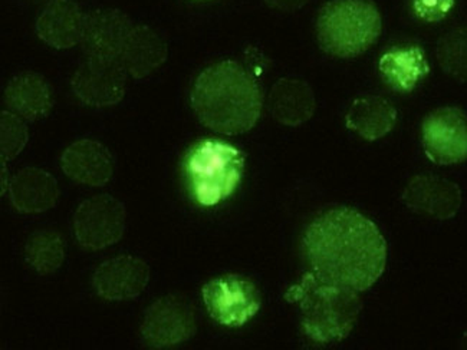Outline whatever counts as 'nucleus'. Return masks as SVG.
<instances>
[{"label": "nucleus", "mask_w": 467, "mask_h": 350, "mask_svg": "<svg viewBox=\"0 0 467 350\" xmlns=\"http://www.w3.org/2000/svg\"><path fill=\"white\" fill-rule=\"evenodd\" d=\"M25 259L39 274L55 273L65 260V246L59 232L54 230L35 232L25 246Z\"/></svg>", "instance_id": "nucleus-22"}, {"label": "nucleus", "mask_w": 467, "mask_h": 350, "mask_svg": "<svg viewBox=\"0 0 467 350\" xmlns=\"http://www.w3.org/2000/svg\"><path fill=\"white\" fill-rule=\"evenodd\" d=\"M358 293L309 272L285 297L301 307L304 334L318 344H331L348 336L356 324L362 307Z\"/></svg>", "instance_id": "nucleus-3"}, {"label": "nucleus", "mask_w": 467, "mask_h": 350, "mask_svg": "<svg viewBox=\"0 0 467 350\" xmlns=\"http://www.w3.org/2000/svg\"><path fill=\"white\" fill-rule=\"evenodd\" d=\"M304 252L317 276L357 292L373 286L386 269L383 234L356 210H329L317 217L305 232Z\"/></svg>", "instance_id": "nucleus-1"}, {"label": "nucleus", "mask_w": 467, "mask_h": 350, "mask_svg": "<svg viewBox=\"0 0 467 350\" xmlns=\"http://www.w3.org/2000/svg\"><path fill=\"white\" fill-rule=\"evenodd\" d=\"M309 0H265V4L275 11L295 12L308 4Z\"/></svg>", "instance_id": "nucleus-26"}, {"label": "nucleus", "mask_w": 467, "mask_h": 350, "mask_svg": "<svg viewBox=\"0 0 467 350\" xmlns=\"http://www.w3.org/2000/svg\"><path fill=\"white\" fill-rule=\"evenodd\" d=\"M12 204L19 212L36 214L52 209L59 197L54 175L41 169H24L9 182Z\"/></svg>", "instance_id": "nucleus-16"}, {"label": "nucleus", "mask_w": 467, "mask_h": 350, "mask_svg": "<svg viewBox=\"0 0 467 350\" xmlns=\"http://www.w3.org/2000/svg\"><path fill=\"white\" fill-rule=\"evenodd\" d=\"M127 75L119 59L88 57L75 72L72 89L89 107H112L126 95Z\"/></svg>", "instance_id": "nucleus-9"}, {"label": "nucleus", "mask_w": 467, "mask_h": 350, "mask_svg": "<svg viewBox=\"0 0 467 350\" xmlns=\"http://www.w3.org/2000/svg\"><path fill=\"white\" fill-rule=\"evenodd\" d=\"M27 142L26 125L14 112H2V160L15 159Z\"/></svg>", "instance_id": "nucleus-24"}, {"label": "nucleus", "mask_w": 467, "mask_h": 350, "mask_svg": "<svg viewBox=\"0 0 467 350\" xmlns=\"http://www.w3.org/2000/svg\"><path fill=\"white\" fill-rule=\"evenodd\" d=\"M379 72L384 81L399 92H411L431 72L426 55L419 46L396 47L379 59Z\"/></svg>", "instance_id": "nucleus-20"}, {"label": "nucleus", "mask_w": 467, "mask_h": 350, "mask_svg": "<svg viewBox=\"0 0 467 350\" xmlns=\"http://www.w3.org/2000/svg\"><path fill=\"white\" fill-rule=\"evenodd\" d=\"M437 61L456 81L467 82V26L456 27L437 44Z\"/></svg>", "instance_id": "nucleus-23"}, {"label": "nucleus", "mask_w": 467, "mask_h": 350, "mask_svg": "<svg viewBox=\"0 0 467 350\" xmlns=\"http://www.w3.org/2000/svg\"><path fill=\"white\" fill-rule=\"evenodd\" d=\"M396 122L397 109L381 97L356 99L346 118L347 127L367 141L383 139L396 127Z\"/></svg>", "instance_id": "nucleus-21"}, {"label": "nucleus", "mask_w": 467, "mask_h": 350, "mask_svg": "<svg viewBox=\"0 0 467 350\" xmlns=\"http://www.w3.org/2000/svg\"><path fill=\"white\" fill-rule=\"evenodd\" d=\"M7 108L27 121H37L52 108L51 87L42 75L24 72L9 82L5 91Z\"/></svg>", "instance_id": "nucleus-19"}, {"label": "nucleus", "mask_w": 467, "mask_h": 350, "mask_svg": "<svg viewBox=\"0 0 467 350\" xmlns=\"http://www.w3.org/2000/svg\"><path fill=\"white\" fill-rule=\"evenodd\" d=\"M167 54L169 51L163 37L151 27L140 25L132 27L119 61L130 77L142 79L166 62Z\"/></svg>", "instance_id": "nucleus-17"}, {"label": "nucleus", "mask_w": 467, "mask_h": 350, "mask_svg": "<svg viewBox=\"0 0 467 350\" xmlns=\"http://www.w3.org/2000/svg\"><path fill=\"white\" fill-rule=\"evenodd\" d=\"M75 237L84 249L102 250L121 240L126 207L109 194L85 200L74 217Z\"/></svg>", "instance_id": "nucleus-6"}, {"label": "nucleus", "mask_w": 467, "mask_h": 350, "mask_svg": "<svg viewBox=\"0 0 467 350\" xmlns=\"http://www.w3.org/2000/svg\"><path fill=\"white\" fill-rule=\"evenodd\" d=\"M196 334L193 307L186 300L167 296L157 300L142 319L141 335L152 347L183 344Z\"/></svg>", "instance_id": "nucleus-10"}, {"label": "nucleus", "mask_w": 467, "mask_h": 350, "mask_svg": "<svg viewBox=\"0 0 467 350\" xmlns=\"http://www.w3.org/2000/svg\"><path fill=\"white\" fill-rule=\"evenodd\" d=\"M209 314L223 326H244L261 309V294L251 280L229 274L211 280L203 287Z\"/></svg>", "instance_id": "nucleus-7"}, {"label": "nucleus", "mask_w": 467, "mask_h": 350, "mask_svg": "<svg viewBox=\"0 0 467 350\" xmlns=\"http://www.w3.org/2000/svg\"><path fill=\"white\" fill-rule=\"evenodd\" d=\"M316 95L301 79H279L269 95V109L276 121L286 127H299L316 112Z\"/></svg>", "instance_id": "nucleus-18"}, {"label": "nucleus", "mask_w": 467, "mask_h": 350, "mask_svg": "<svg viewBox=\"0 0 467 350\" xmlns=\"http://www.w3.org/2000/svg\"><path fill=\"white\" fill-rule=\"evenodd\" d=\"M197 118L212 131L244 134L256 125L262 112V92L251 74L234 61L204 69L192 91Z\"/></svg>", "instance_id": "nucleus-2"}, {"label": "nucleus", "mask_w": 467, "mask_h": 350, "mask_svg": "<svg viewBox=\"0 0 467 350\" xmlns=\"http://www.w3.org/2000/svg\"><path fill=\"white\" fill-rule=\"evenodd\" d=\"M456 0H413L414 14L421 21L434 24L451 14Z\"/></svg>", "instance_id": "nucleus-25"}, {"label": "nucleus", "mask_w": 467, "mask_h": 350, "mask_svg": "<svg viewBox=\"0 0 467 350\" xmlns=\"http://www.w3.org/2000/svg\"><path fill=\"white\" fill-rule=\"evenodd\" d=\"M62 171L72 181L91 187L106 186L114 171V161L109 149L94 139H79L65 149L61 159Z\"/></svg>", "instance_id": "nucleus-14"}, {"label": "nucleus", "mask_w": 467, "mask_h": 350, "mask_svg": "<svg viewBox=\"0 0 467 350\" xmlns=\"http://www.w3.org/2000/svg\"><path fill=\"white\" fill-rule=\"evenodd\" d=\"M132 27L130 17L121 11L94 12L87 17L82 37L85 52L91 57L119 59Z\"/></svg>", "instance_id": "nucleus-13"}, {"label": "nucleus", "mask_w": 467, "mask_h": 350, "mask_svg": "<svg viewBox=\"0 0 467 350\" xmlns=\"http://www.w3.org/2000/svg\"><path fill=\"white\" fill-rule=\"evenodd\" d=\"M424 152L437 165L467 160V115L461 108L443 107L427 115L421 127Z\"/></svg>", "instance_id": "nucleus-8"}, {"label": "nucleus", "mask_w": 467, "mask_h": 350, "mask_svg": "<svg viewBox=\"0 0 467 350\" xmlns=\"http://www.w3.org/2000/svg\"><path fill=\"white\" fill-rule=\"evenodd\" d=\"M244 155L234 145L204 139L190 149L186 172L194 200L200 206L213 207L229 199L241 182Z\"/></svg>", "instance_id": "nucleus-5"}, {"label": "nucleus", "mask_w": 467, "mask_h": 350, "mask_svg": "<svg viewBox=\"0 0 467 350\" xmlns=\"http://www.w3.org/2000/svg\"><path fill=\"white\" fill-rule=\"evenodd\" d=\"M461 187L437 175L420 174L410 180L403 192V201L417 214L437 220L456 216L462 206Z\"/></svg>", "instance_id": "nucleus-11"}, {"label": "nucleus", "mask_w": 467, "mask_h": 350, "mask_svg": "<svg viewBox=\"0 0 467 350\" xmlns=\"http://www.w3.org/2000/svg\"><path fill=\"white\" fill-rule=\"evenodd\" d=\"M87 15L71 0H54L37 19V36L57 49H69L82 42Z\"/></svg>", "instance_id": "nucleus-15"}, {"label": "nucleus", "mask_w": 467, "mask_h": 350, "mask_svg": "<svg viewBox=\"0 0 467 350\" xmlns=\"http://www.w3.org/2000/svg\"><path fill=\"white\" fill-rule=\"evenodd\" d=\"M381 34V15L368 0H334L322 7L317 36L327 54L351 57L366 52Z\"/></svg>", "instance_id": "nucleus-4"}, {"label": "nucleus", "mask_w": 467, "mask_h": 350, "mask_svg": "<svg viewBox=\"0 0 467 350\" xmlns=\"http://www.w3.org/2000/svg\"><path fill=\"white\" fill-rule=\"evenodd\" d=\"M150 267L146 262L132 256H119L99 264L95 270L94 289L102 299L111 302L131 300L146 290Z\"/></svg>", "instance_id": "nucleus-12"}]
</instances>
